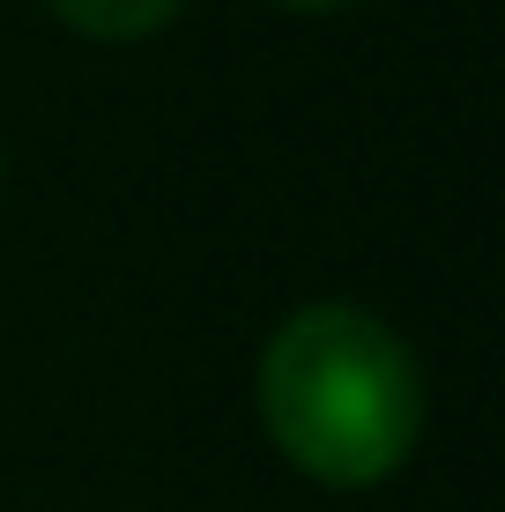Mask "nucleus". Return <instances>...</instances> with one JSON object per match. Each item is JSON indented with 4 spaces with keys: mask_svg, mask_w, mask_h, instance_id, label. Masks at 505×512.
I'll list each match as a JSON object with an SVG mask.
<instances>
[{
    "mask_svg": "<svg viewBox=\"0 0 505 512\" xmlns=\"http://www.w3.org/2000/svg\"><path fill=\"white\" fill-rule=\"evenodd\" d=\"M260 423L283 461L327 490L387 483L424 423V379L394 327L350 305H305L260 357Z\"/></svg>",
    "mask_w": 505,
    "mask_h": 512,
    "instance_id": "nucleus-1",
    "label": "nucleus"
},
{
    "mask_svg": "<svg viewBox=\"0 0 505 512\" xmlns=\"http://www.w3.org/2000/svg\"><path fill=\"white\" fill-rule=\"evenodd\" d=\"M60 23H75L82 38H104V45H127V38H149L179 15V0H45Z\"/></svg>",
    "mask_w": 505,
    "mask_h": 512,
    "instance_id": "nucleus-2",
    "label": "nucleus"
},
{
    "mask_svg": "<svg viewBox=\"0 0 505 512\" xmlns=\"http://www.w3.org/2000/svg\"><path fill=\"white\" fill-rule=\"evenodd\" d=\"M283 8H305V15H327V8H350V0H283Z\"/></svg>",
    "mask_w": 505,
    "mask_h": 512,
    "instance_id": "nucleus-3",
    "label": "nucleus"
}]
</instances>
